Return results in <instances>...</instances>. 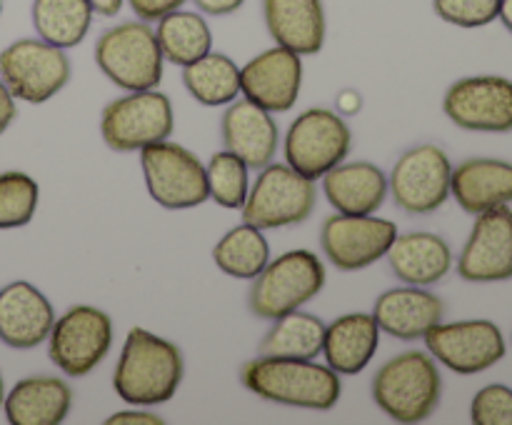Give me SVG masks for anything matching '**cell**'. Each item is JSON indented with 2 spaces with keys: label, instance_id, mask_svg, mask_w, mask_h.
<instances>
[{
  "label": "cell",
  "instance_id": "33",
  "mask_svg": "<svg viewBox=\"0 0 512 425\" xmlns=\"http://www.w3.org/2000/svg\"><path fill=\"white\" fill-rule=\"evenodd\" d=\"M40 185L23 170L0 173V230L23 228L38 213Z\"/></svg>",
  "mask_w": 512,
  "mask_h": 425
},
{
  "label": "cell",
  "instance_id": "21",
  "mask_svg": "<svg viewBox=\"0 0 512 425\" xmlns=\"http://www.w3.org/2000/svg\"><path fill=\"white\" fill-rule=\"evenodd\" d=\"M263 20L275 45L298 55H318L328 35L323 0H263Z\"/></svg>",
  "mask_w": 512,
  "mask_h": 425
},
{
  "label": "cell",
  "instance_id": "28",
  "mask_svg": "<svg viewBox=\"0 0 512 425\" xmlns=\"http://www.w3.org/2000/svg\"><path fill=\"white\" fill-rule=\"evenodd\" d=\"M183 85L190 98L208 108H223L240 98V65L230 55L210 50L183 68Z\"/></svg>",
  "mask_w": 512,
  "mask_h": 425
},
{
  "label": "cell",
  "instance_id": "4",
  "mask_svg": "<svg viewBox=\"0 0 512 425\" xmlns=\"http://www.w3.org/2000/svg\"><path fill=\"white\" fill-rule=\"evenodd\" d=\"M95 65L125 93L158 88L163 83L165 58L155 28L135 18L103 30L95 43Z\"/></svg>",
  "mask_w": 512,
  "mask_h": 425
},
{
  "label": "cell",
  "instance_id": "2",
  "mask_svg": "<svg viewBox=\"0 0 512 425\" xmlns=\"http://www.w3.org/2000/svg\"><path fill=\"white\" fill-rule=\"evenodd\" d=\"M240 383L248 393L268 403L303 410H330L343 395L340 375L330 365L300 358H258L248 360L240 370Z\"/></svg>",
  "mask_w": 512,
  "mask_h": 425
},
{
  "label": "cell",
  "instance_id": "30",
  "mask_svg": "<svg viewBox=\"0 0 512 425\" xmlns=\"http://www.w3.org/2000/svg\"><path fill=\"white\" fill-rule=\"evenodd\" d=\"M88 0H33L30 18L38 38L68 50L83 43L93 25Z\"/></svg>",
  "mask_w": 512,
  "mask_h": 425
},
{
  "label": "cell",
  "instance_id": "37",
  "mask_svg": "<svg viewBox=\"0 0 512 425\" xmlns=\"http://www.w3.org/2000/svg\"><path fill=\"white\" fill-rule=\"evenodd\" d=\"M105 423L108 425H163L165 420L160 418L158 413H150L148 408H138V405H133V408H125V410H118V413L108 415Z\"/></svg>",
  "mask_w": 512,
  "mask_h": 425
},
{
  "label": "cell",
  "instance_id": "20",
  "mask_svg": "<svg viewBox=\"0 0 512 425\" xmlns=\"http://www.w3.org/2000/svg\"><path fill=\"white\" fill-rule=\"evenodd\" d=\"M443 315V298L430 293L423 285L390 288L380 293L373 305V318L380 330L405 343L423 340L425 333L443 320Z\"/></svg>",
  "mask_w": 512,
  "mask_h": 425
},
{
  "label": "cell",
  "instance_id": "1",
  "mask_svg": "<svg viewBox=\"0 0 512 425\" xmlns=\"http://www.w3.org/2000/svg\"><path fill=\"white\" fill-rule=\"evenodd\" d=\"M185 378V360L178 345L148 328L128 330L113 373L118 398L138 408H153L175 398Z\"/></svg>",
  "mask_w": 512,
  "mask_h": 425
},
{
  "label": "cell",
  "instance_id": "19",
  "mask_svg": "<svg viewBox=\"0 0 512 425\" xmlns=\"http://www.w3.org/2000/svg\"><path fill=\"white\" fill-rule=\"evenodd\" d=\"M220 135L225 150L243 158L255 170L273 163L280 145V128L273 113L250 103L248 98H235L233 103L225 105Z\"/></svg>",
  "mask_w": 512,
  "mask_h": 425
},
{
  "label": "cell",
  "instance_id": "7",
  "mask_svg": "<svg viewBox=\"0 0 512 425\" xmlns=\"http://www.w3.org/2000/svg\"><path fill=\"white\" fill-rule=\"evenodd\" d=\"M175 130L173 103L158 88L133 90L110 100L100 115L103 143L115 153H140L170 138Z\"/></svg>",
  "mask_w": 512,
  "mask_h": 425
},
{
  "label": "cell",
  "instance_id": "34",
  "mask_svg": "<svg viewBox=\"0 0 512 425\" xmlns=\"http://www.w3.org/2000/svg\"><path fill=\"white\" fill-rule=\"evenodd\" d=\"M440 20L458 28H485L498 20L500 0H433Z\"/></svg>",
  "mask_w": 512,
  "mask_h": 425
},
{
  "label": "cell",
  "instance_id": "17",
  "mask_svg": "<svg viewBox=\"0 0 512 425\" xmlns=\"http://www.w3.org/2000/svg\"><path fill=\"white\" fill-rule=\"evenodd\" d=\"M303 88V55L288 48L263 50L240 65V95L268 113H288L295 108Z\"/></svg>",
  "mask_w": 512,
  "mask_h": 425
},
{
  "label": "cell",
  "instance_id": "31",
  "mask_svg": "<svg viewBox=\"0 0 512 425\" xmlns=\"http://www.w3.org/2000/svg\"><path fill=\"white\" fill-rule=\"evenodd\" d=\"M270 260V243L260 228L240 223L230 228L213 248V263L228 278L253 280Z\"/></svg>",
  "mask_w": 512,
  "mask_h": 425
},
{
  "label": "cell",
  "instance_id": "18",
  "mask_svg": "<svg viewBox=\"0 0 512 425\" xmlns=\"http://www.w3.org/2000/svg\"><path fill=\"white\" fill-rule=\"evenodd\" d=\"M55 310L48 295L28 280L0 288V340L13 350H33L48 340Z\"/></svg>",
  "mask_w": 512,
  "mask_h": 425
},
{
  "label": "cell",
  "instance_id": "38",
  "mask_svg": "<svg viewBox=\"0 0 512 425\" xmlns=\"http://www.w3.org/2000/svg\"><path fill=\"white\" fill-rule=\"evenodd\" d=\"M193 3L203 15L225 18V15L238 13V10L245 5V0H193Z\"/></svg>",
  "mask_w": 512,
  "mask_h": 425
},
{
  "label": "cell",
  "instance_id": "23",
  "mask_svg": "<svg viewBox=\"0 0 512 425\" xmlns=\"http://www.w3.org/2000/svg\"><path fill=\"white\" fill-rule=\"evenodd\" d=\"M323 193L335 213L373 215L388 198V175L368 160H343L323 175Z\"/></svg>",
  "mask_w": 512,
  "mask_h": 425
},
{
  "label": "cell",
  "instance_id": "13",
  "mask_svg": "<svg viewBox=\"0 0 512 425\" xmlns=\"http://www.w3.org/2000/svg\"><path fill=\"white\" fill-rule=\"evenodd\" d=\"M398 225L378 215L335 213L320 228V248L330 265L343 273H358L388 255L398 238Z\"/></svg>",
  "mask_w": 512,
  "mask_h": 425
},
{
  "label": "cell",
  "instance_id": "11",
  "mask_svg": "<svg viewBox=\"0 0 512 425\" xmlns=\"http://www.w3.org/2000/svg\"><path fill=\"white\" fill-rule=\"evenodd\" d=\"M0 78L15 100L48 103L70 83V58L43 38H20L0 50Z\"/></svg>",
  "mask_w": 512,
  "mask_h": 425
},
{
  "label": "cell",
  "instance_id": "42",
  "mask_svg": "<svg viewBox=\"0 0 512 425\" xmlns=\"http://www.w3.org/2000/svg\"><path fill=\"white\" fill-rule=\"evenodd\" d=\"M498 18L503 20L505 28H508L510 33H512V0H500V13H498Z\"/></svg>",
  "mask_w": 512,
  "mask_h": 425
},
{
  "label": "cell",
  "instance_id": "10",
  "mask_svg": "<svg viewBox=\"0 0 512 425\" xmlns=\"http://www.w3.org/2000/svg\"><path fill=\"white\" fill-rule=\"evenodd\" d=\"M113 348V318L95 305H73L55 318L48 335V358L68 378L93 373Z\"/></svg>",
  "mask_w": 512,
  "mask_h": 425
},
{
  "label": "cell",
  "instance_id": "36",
  "mask_svg": "<svg viewBox=\"0 0 512 425\" xmlns=\"http://www.w3.org/2000/svg\"><path fill=\"white\" fill-rule=\"evenodd\" d=\"M185 3H188V0H128V5H130V10L135 13V18L145 20V23H158L163 15L183 8Z\"/></svg>",
  "mask_w": 512,
  "mask_h": 425
},
{
  "label": "cell",
  "instance_id": "8",
  "mask_svg": "<svg viewBox=\"0 0 512 425\" xmlns=\"http://www.w3.org/2000/svg\"><path fill=\"white\" fill-rule=\"evenodd\" d=\"M148 195L165 210H190L210 200L205 165L193 150L170 138L140 150Z\"/></svg>",
  "mask_w": 512,
  "mask_h": 425
},
{
  "label": "cell",
  "instance_id": "15",
  "mask_svg": "<svg viewBox=\"0 0 512 425\" xmlns=\"http://www.w3.org/2000/svg\"><path fill=\"white\" fill-rule=\"evenodd\" d=\"M443 110L450 123L470 133H510L512 80L503 75H470L445 90Z\"/></svg>",
  "mask_w": 512,
  "mask_h": 425
},
{
  "label": "cell",
  "instance_id": "5",
  "mask_svg": "<svg viewBox=\"0 0 512 425\" xmlns=\"http://www.w3.org/2000/svg\"><path fill=\"white\" fill-rule=\"evenodd\" d=\"M325 265L313 250L298 248L270 258L248 290L250 313L275 320L300 310L325 288Z\"/></svg>",
  "mask_w": 512,
  "mask_h": 425
},
{
  "label": "cell",
  "instance_id": "14",
  "mask_svg": "<svg viewBox=\"0 0 512 425\" xmlns=\"http://www.w3.org/2000/svg\"><path fill=\"white\" fill-rule=\"evenodd\" d=\"M428 353L458 375H478L505 358L503 330L493 320H453L425 333Z\"/></svg>",
  "mask_w": 512,
  "mask_h": 425
},
{
  "label": "cell",
  "instance_id": "39",
  "mask_svg": "<svg viewBox=\"0 0 512 425\" xmlns=\"http://www.w3.org/2000/svg\"><path fill=\"white\" fill-rule=\"evenodd\" d=\"M15 115H18V105H15V98L8 90V85L0 78V135L13 125Z\"/></svg>",
  "mask_w": 512,
  "mask_h": 425
},
{
  "label": "cell",
  "instance_id": "12",
  "mask_svg": "<svg viewBox=\"0 0 512 425\" xmlns=\"http://www.w3.org/2000/svg\"><path fill=\"white\" fill-rule=\"evenodd\" d=\"M453 163L440 145L423 143L405 150L388 175V195L408 215H430L450 198Z\"/></svg>",
  "mask_w": 512,
  "mask_h": 425
},
{
  "label": "cell",
  "instance_id": "25",
  "mask_svg": "<svg viewBox=\"0 0 512 425\" xmlns=\"http://www.w3.org/2000/svg\"><path fill=\"white\" fill-rule=\"evenodd\" d=\"M380 335L383 330L375 323L373 313H345L325 325L320 355H325V365H330L338 375H358L378 353Z\"/></svg>",
  "mask_w": 512,
  "mask_h": 425
},
{
  "label": "cell",
  "instance_id": "32",
  "mask_svg": "<svg viewBox=\"0 0 512 425\" xmlns=\"http://www.w3.org/2000/svg\"><path fill=\"white\" fill-rule=\"evenodd\" d=\"M210 200L228 210H240L250 193V165L230 150H220L205 163Z\"/></svg>",
  "mask_w": 512,
  "mask_h": 425
},
{
  "label": "cell",
  "instance_id": "27",
  "mask_svg": "<svg viewBox=\"0 0 512 425\" xmlns=\"http://www.w3.org/2000/svg\"><path fill=\"white\" fill-rule=\"evenodd\" d=\"M325 323L313 313L293 310L273 320L268 333L260 340V355L268 358L315 360L323 353Z\"/></svg>",
  "mask_w": 512,
  "mask_h": 425
},
{
  "label": "cell",
  "instance_id": "9",
  "mask_svg": "<svg viewBox=\"0 0 512 425\" xmlns=\"http://www.w3.org/2000/svg\"><path fill=\"white\" fill-rule=\"evenodd\" d=\"M353 130L330 108H308L290 123L283 140L285 163L305 178L320 180L328 170L348 160Z\"/></svg>",
  "mask_w": 512,
  "mask_h": 425
},
{
  "label": "cell",
  "instance_id": "29",
  "mask_svg": "<svg viewBox=\"0 0 512 425\" xmlns=\"http://www.w3.org/2000/svg\"><path fill=\"white\" fill-rule=\"evenodd\" d=\"M155 35H158L163 58L168 63L178 65V68L195 63V60L213 50V33H210L208 20L200 10L195 13V10L178 8L173 13L163 15L158 20Z\"/></svg>",
  "mask_w": 512,
  "mask_h": 425
},
{
  "label": "cell",
  "instance_id": "3",
  "mask_svg": "<svg viewBox=\"0 0 512 425\" xmlns=\"http://www.w3.org/2000/svg\"><path fill=\"white\" fill-rule=\"evenodd\" d=\"M443 395L438 360L423 350H403L380 365L373 378V400L395 423H423L438 410Z\"/></svg>",
  "mask_w": 512,
  "mask_h": 425
},
{
  "label": "cell",
  "instance_id": "16",
  "mask_svg": "<svg viewBox=\"0 0 512 425\" xmlns=\"http://www.w3.org/2000/svg\"><path fill=\"white\" fill-rule=\"evenodd\" d=\"M458 275L468 283H503L512 278L510 205L475 215L470 238L460 250Z\"/></svg>",
  "mask_w": 512,
  "mask_h": 425
},
{
  "label": "cell",
  "instance_id": "35",
  "mask_svg": "<svg viewBox=\"0 0 512 425\" xmlns=\"http://www.w3.org/2000/svg\"><path fill=\"white\" fill-rule=\"evenodd\" d=\"M470 420L475 425H512V388L503 383L480 388L470 403Z\"/></svg>",
  "mask_w": 512,
  "mask_h": 425
},
{
  "label": "cell",
  "instance_id": "41",
  "mask_svg": "<svg viewBox=\"0 0 512 425\" xmlns=\"http://www.w3.org/2000/svg\"><path fill=\"white\" fill-rule=\"evenodd\" d=\"M88 3L93 8V13L103 15V18H113V15H118L123 10V5L128 0H88Z\"/></svg>",
  "mask_w": 512,
  "mask_h": 425
},
{
  "label": "cell",
  "instance_id": "6",
  "mask_svg": "<svg viewBox=\"0 0 512 425\" xmlns=\"http://www.w3.org/2000/svg\"><path fill=\"white\" fill-rule=\"evenodd\" d=\"M318 188L288 163H268L250 185L243 210V223L260 230H278L298 225L315 213Z\"/></svg>",
  "mask_w": 512,
  "mask_h": 425
},
{
  "label": "cell",
  "instance_id": "44",
  "mask_svg": "<svg viewBox=\"0 0 512 425\" xmlns=\"http://www.w3.org/2000/svg\"><path fill=\"white\" fill-rule=\"evenodd\" d=\"M0 15H3V0H0Z\"/></svg>",
  "mask_w": 512,
  "mask_h": 425
},
{
  "label": "cell",
  "instance_id": "43",
  "mask_svg": "<svg viewBox=\"0 0 512 425\" xmlns=\"http://www.w3.org/2000/svg\"><path fill=\"white\" fill-rule=\"evenodd\" d=\"M3 398H5V385H3V375H0V408H3Z\"/></svg>",
  "mask_w": 512,
  "mask_h": 425
},
{
  "label": "cell",
  "instance_id": "24",
  "mask_svg": "<svg viewBox=\"0 0 512 425\" xmlns=\"http://www.w3.org/2000/svg\"><path fill=\"white\" fill-rule=\"evenodd\" d=\"M450 195L470 215L512 203V163L498 158H468L453 168Z\"/></svg>",
  "mask_w": 512,
  "mask_h": 425
},
{
  "label": "cell",
  "instance_id": "22",
  "mask_svg": "<svg viewBox=\"0 0 512 425\" xmlns=\"http://www.w3.org/2000/svg\"><path fill=\"white\" fill-rule=\"evenodd\" d=\"M73 408V388L55 375H30L5 393L3 410L10 425H60Z\"/></svg>",
  "mask_w": 512,
  "mask_h": 425
},
{
  "label": "cell",
  "instance_id": "26",
  "mask_svg": "<svg viewBox=\"0 0 512 425\" xmlns=\"http://www.w3.org/2000/svg\"><path fill=\"white\" fill-rule=\"evenodd\" d=\"M388 263L395 278L405 285H428L440 283L453 268V250L443 235L413 230V233H398L388 250Z\"/></svg>",
  "mask_w": 512,
  "mask_h": 425
},
{
  "label": "cell",
  "instance_id": "40",
  "mask_svg": "<svg viewBox=\"0 0 512 425\" xmlns=\"http://www.w3.org/2000/svg\"><path fill=\"white\" fill-rule=\"evenodd\" d=\"M335 108H338L340 115H358L360 108H363V95L358 90H343L335 100Z\"/></svg>",
  "mask_w": 512,
  "mask_h": 425
}]
</instances>
